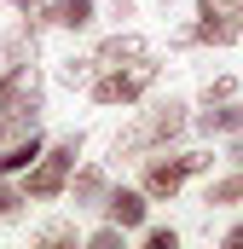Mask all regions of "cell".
<instances>
[{
    "mask_svg": "<svg viewBox=\"0 0 243 249\" xmlns=\"http://www.w3.org/2000/svg\"><path fill=\"white\" fill-rule=\"evenodd\" d=\"M185 127H191V105L185 99H168V105H156V110H145L139 122H127L116 133V157H145V151H162V145H174Z\"/></svg>",
    "mask_w": 243,
    "mask_h": 249,
    "instance_id": "obj_1",
    "label": "cell"
},
{
    "mask_svg": "<svg viewBox=\"0 0 243 249\" xmlns=\"http://www.w3.org/2000/svg\"><path fill=\"white\" fill-rule=\"evenodd\" d=\"M75 157H81V133H64L58 145H47L29 168H23V197H35V203H52L64 197L69 186V174H75Z\"/></svg>",
    "mask_w": 243,
    "mask_h": 249,
    "instance_id": "obj_2",
    "label": "cell"
},
{
    "mask_svg": "<svg viewBox=\"0 0 243 249\" xmlns=\"http://www.w3.org/2000/svg\"><path fill=\"white\" fill-rule=\"evenodd\" d=\"M156 87V64L139 58V64H116V70H93V81H87V99L99 105V110H127V105H139L145 93Z\"/></svg>",
    "mask_w": 243,
    "mask_h": 249,
    "instance_id": "obj_3",
    "label": "cell"
},
{
    "mask_svg": "<svg viewBox=\"0 0 243 249\" xmlns=\"http://www.w3.org/2000/svg\"><path fill=\"white\" fill-rule=\"evenodd\" d=\"M203 168H214V151H180V157H145V174H139V191L151 197V203H174L180 186L191 174H203Z\"/></svg>",
    "mask_w": 243,
    "mask_h": 249,
    "instance_id": "obj_4",
    "label": "cell"
},
{
    "mask_svg": "<svg viewBox=\"0 0 243 249\" xmlns=\"http://www.w3.org/2000/svg\"><path fill=\"white\" fill-rule=\"evenodd\" d=\"M238 41V6L232 0H197V23L180 35V47H232Z\"/></svg>",
    "mask_w": 243,
    "mask_h": 249,
    "instance_id": "obj_5",
    "label": "cell"
},
{
    "mask_svg": "<svg viewBox=\"0 0 243 249\" xmlns=\"http://www.w3.org/2000/svg\"><path fill=\"white\" fill-rule=\"evenodd\" d=\"M93 18H99V0H41V12H35L41 29H69V35L93 29Z\"/></svg>",
    "mask_w": 243,
    "mask_h": 249,
    "instance_id": "obj_6",
    "label": "cell"
},
{
    "mask_svg": "<svg viewBox=\"0 0 243 249\" xmlns=\"http://www.w3.org/2000/svg\"><path fill=\"white\" fill-rule=\"evenodd\" d=\"M99 209H104V220H110V226H122V232H139V226H145V209H151V197H145L139 186H110Z\"/></svg>",
    "mask_w": 243,
    "mask_h": 249,
    "instance_id": "obj_7",
    "label": "cell"
},
{
    "mask_svg": "<svg viewBox=\"0 0 243 249\" xmlns=\"http://www.w3.org/2000/svg\"><path fill=\"white\" fill-rule=\"evenodd\" d=\"M139 58H151V47H145V35H133V29H116V35H104V41L93 47V64H99V70L139 64Z\"/></svg>",
    "mask_w": 243,
    "mask_h": 249,
    "instance_id": "obj_8",
    "label": "cell"
},
{
    "mask_svg": "<svg viewBox=\"0 0 243 249\" xmlns=\"http://www.w3.org/2000/svg\"><path fill=\"white\" fill-rule=\"evenodd\" d=\"M69 203H75V209H99V203H104V191H110V174H104V162H81V168H75V174H69Z\"/></svg>",
    "mask_w": 243,
    "mask_h": 249,
    "instance_id": "obj_9",
    "label": "cell"
},
{
    "mask_svg": "<svg viewBox=\"0 0 243 249\" xmlns=\"http://www.w3.org/2000/svg\"><path fill=\"white\" fill-rule=\"evenodd\" d=\"M47 151V139H41V127H29V133H17V139H6L0 145V180H17L35 157Z\"/></svg>",
    "mask_w": 243,
    "mask_h": 249,
    "instance_id": "obj_10",
    "label": "cell"
},
{
    "mask_svg": "<svg viewBox=\"0 0 243 249\" xmlns=\"http://www.w3.org/2000/svg\"><path fill=\"white\" fill-rule=\"evenodd\" d=\"M197 133H208V139H226V133H243V105L238 99H220V105H203L197 116H191Z\"/></svg>",
    "mask_w": 243,
    "mask_h": 249,
    "instance_id": "obj_11",
    "label": "cell"
},
{
    "mask_svg": "<svg viewBox=\"0 0 243 249\" xmlns=\"http://www.w3.org/2000/svg\"><path fill=\"white\" fill-rule=\"evenodd\" d=\"M203 203H208V209H232V203H243V168H232L226 180H208Z\"/></svg>",
    "mask_w": 243,
    "mask_h": 249,
    "instance_id": "obj_12",
    "label": "cell"
},
{
    "mask_svg": "<svg viewBox=\"0 0 243 249\" xmlns=\"http://www.w3.org/2000/svg\"><path fill=\"white\" fill-rule=\"evenodd\" d=\"M93 70H99L93 53H87V58H64V64H58V81H64V87H87V81H93Z\"/></svg>",
    "mask_w": 243,
    "mask_h": 249,
    "instance_id": "obj_13",
    "label": "cell"
},
{
    "mask_svg": "<svg viewBox=\"0 0 243 249\" xmlns=\"http://www.w3.org/2000/svg\"><path fill=\"white\" fill-rule=\"evenodd\" d=\"M220 99H238V81H232V75H214V81H203V105H220Z\"/></svg>",
    "mask_w": 243,
    "mask_h": 249,
    "instance_id": "obj_14",
    "label": "cell"
},
{
    "mask_svg": "<svg viewBox=\"0 0 243 249\" xmlns=\"http://www.w3.org/2000/svg\"><path fill=\"white\" fill-rule=\"evenodd\" d=\"M23 203H29L23 191H17V186H6V180H0V220H17V214H23Z\"/></svg>",
    "mask_w": 243,
    "mask_h": 249,
    "instance_id": "obj_15",
    "label": "cell"
},
{
    "mask_svg": "<svg viewBox=\"0 0 243 249\" xmlns=\"http://www.w3.org/2000/svg\"><path fill=\"white\" fill-rule=\"evenodd\" d=\"M35 244H75V226H69V220H52V226L35 232Z\"/></svg>",
    "mask_w": 243,
    "mask_h": 249,
    "instance_id": "obj_16",
    "label": "cell"
},
{
    "mask_svg": "<svg viewBox=\"0 0 243 249\" xmlns=\"http://www.w3.org/2000/svg\"><path fill=\"white\" fill-rule=\"evenodd\" d=\"M122 238H127V232H122V226H110V220H104V226H99V232L87 238V249H122Z\"/></svg>",
    "mask_w": 243,
    "mask_h": 249,
    "instance_id": "obj_17",
    "label": "cell"
},
{
    "mask_svg": "<svg viewBox=\"0 0 243 249\" xmlns=\"http://www.w3.org/2000/svg\"><path fill=\"white\" fill-rule=\"evenodd\" d=\"M174 244H180L174 226H145V249H174Z\"/></svg>",
    "mask_w": 243,
    "mask_h": 249,
    "instance_id": "obj_18",
    "label": "cell"
},
{
    "mask_svg": "<svg viewBox=\"0 0 243 249\" xmlns=\"http://www.w3.org/2000/svg\"><path fill=\"white\" fill-rule=\"evenodd\" d=\"M12 12H23V18H35V12H41V0H12Z\"/></svg>",
    "mask_w": 243,
    "mask_h": 249,
    "instance_id": "obj_19",
    "label": "cell"
},
{
    "mask_svg": "<svg viewBox=\"0 0 243 249\" xmlns=\"http://www.w3.org/2000/svg\"><path fill=\"white\" fill-rule=\"evenodd\" d=\"M226 244H232V249H243V220H238V226H226Z\"/></svg>",
    "mask_w": 243,
    "mask_h": 249,
    "instance_id": "obj_20",
    "label": "cell"
},
{
    "mask_svg": "<svg viewBox=\"0 0 243 249\" xmlns=\"http://www.w3.org/2000/svg\"><path fill=\"white\" fill-rule=\"evenodd\" d=\"M238 41H243V12H238Z\"/></svg>",
    "mask_w": 243,
    "mask_h": 249,
    "instance_id": "obj_21",
    "label": "cell"
}]
</instances>
